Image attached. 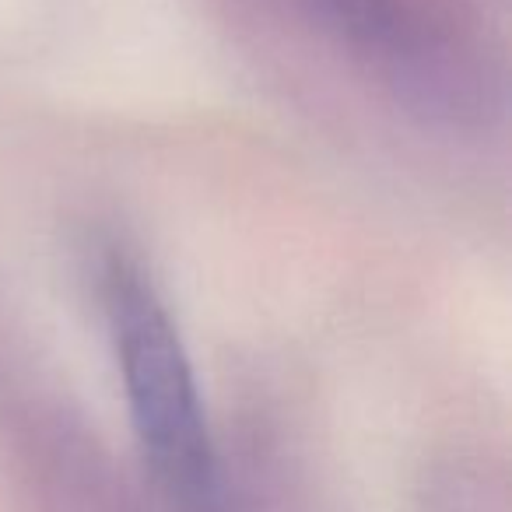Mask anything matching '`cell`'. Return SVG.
Masks as SVG:
<instances>
[{"label": "cell", "instance_id": "cell-1", "mask_svg": "<svg viewBox=\"0 0 512 512\" xmlns=\"http://www.w3.org/2000/svg\"><path fill=\"white\" fill-rule=\"evenodd\" d=\"M106 302L130 418L151 467L179 505L214 512L221 498L218 456L176 327L141 267L120 256L106 267Z\"/></svg>", "mask_w": 512, "mask_h": 512}, {"label": "cell", "instance_id": "cell-2", "mask_svg": "<svg viewBox=\"0 0 512 512\" xmlns=\"http://www.w3.org/2000/svg\"><path fill=\"white\" fill-rule=\"evenodd\" d=\"M320 8L358 46L390 50L393 57H400L414 43L407 32L404 11L393 0H320Z\"/></svg>", "mask_w": 512, "mask_h": 512}]
</instances>
